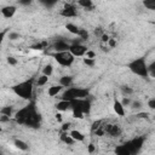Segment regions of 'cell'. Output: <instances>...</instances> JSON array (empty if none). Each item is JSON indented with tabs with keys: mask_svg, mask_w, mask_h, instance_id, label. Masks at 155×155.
<instances>
[{
	"mask_svg": "<svg viewBox=\"0 0 155 155\" xmlns=\"http://www.w3.org/2000/svg\"><path fill=\"white\" fill-rule=\"evenodd\" d=\"M15 120L19 125H27L28 127H39L41 117L40 114L36 113L35 104L31 102L15 114Z\"/></svg>",
	"mask_w": 155,
	"mask_h": 155,
	"instance_id": "1",
	"label": "cell"
},
{
	"mask_svg": "<svg viewBox=\"0 0 155 155\" xmlns=\"http://www.w3.org/2000/svg\"><path fill=\"white\" fill-rule=\"evenodd\" d=\"M11 90L19 98L25 99V101H30L33 97V91H34V81H33V79L21 81L18 84L13 85L11 87Z\"/></svg>",
	"mask_w": 155,
	"mask_h": 155,
	"instance_id": "2",
	"label": "cell"
},
{
	"mask_svg": "<svg viewBox=\"0 0 155 155\" xmlns=\"http://www.w3.org/2000/svg\"><path fill=\"white\" fill-rule=\"evenodd\" d=\"M70 109L73 110V116L75 119H82L86 114H90L91 102L87 98L73 99V101H70Z\"/></svg>",
	"mask_w": 155,
	"mask_h": 155,
	"instance_id": "3",
	"label": "cell"
},
{
	"mask_svg": "<svg viewBox=\"0 0 155 155\" xmlns=\"http://www.w3.org/2000/svg\"><path fill=\"white\" fill-rule=\"evenodd\" d=\"M127 68L134 75H138L140 78H148L149 76V74H148V64H147L144 57H139V58L133 59L132 62H130L127 64Z\"/></svg>",
	"mask_w": 155,
	"mask_h": 155,
	"instance_id": "4",
	"label": "cell"
},
{
	"mask_svg": "<svg viewBox=\"0 0 155 155\" xmlns=\"http://www.w3.org/2000/svg\"><path fill=\"white\" fill-rule=\"evenodd\" d=\"M90 94V90L88 88H81V87H68L63 94H62V99L63 101H73V99H84L87 98Z\"/></svg>",
	"mask_w": 155,
	"mask_h": 155,
	"instance_id": "5",
	"label": "cell"
},
{
	"mask_svg": "<svg viewBox=\"0 0 155 155\" xmlns=\"http://www.w3.org/2000/svg\"><path fill=\"white\" fill-rule=\"evenodd\" d=\"M53 58L54 61L62 65V67H70L74 63L75 57L69 52V51H64V52H54L53 53Z\"/></svg>",
	"mask_w": 155,
	"mask_h": 155,
	"instance_id": "6",
	"label": "cell"
},
{
	"mask_svg": "<svg viewBox=\"0 0 155 155\" xmlns=\"http://www.w3.org/2000/svg\"><path fill=\"white\" fill-rule=\"evenodd\" d=\"M144 140H145V137H134L130 140H127L126 143H124L126 145V148L128 149L130 154L131 155H137L139 153V150L143 148V144H144Z\"/></svg>",
	"mask_w": 155,
	"mask_h": 155,
	"instance_id": "7",
	"label": "cell"
},
{
	"mask_svg": "<svg viewBox=\"0 0 155 155\" xmlns=\"http://www.w3.org/2000/svg\"><path fill=\"white\" fill-rule=\"evenodd\" d=\"M69 52L74 57H84L85 53L87 52V47L81 42H74V44H70Z\"/></svg>",
	"mask_w": 155,
	"mask_h": 155,
	"instance_id": "8",
	"label": "cell"
},
{
	"mask_svg": "<svg viewBox=\"0 0 155 155\" xmlns=\"http://www.w3.org/2000/svg\"><path fill=\"white\" fill-rule=\"evenodd\" d=\"M76 15H78V11H76V6L74 4H65L63 10L61 11V16L67 17V18L75 17Z\"/></svg>",
	"mask_w": 155,
	"mask_h": 155,
	"instance_id": "9",
	"label": "cell"
},
{
	"mask_svg": "<svg viewBox=\"0 0 155 155\" xmlns=\"http://www.w3.org/2000/svg\"><path fill=\"white\" fill-rule=\"evenodd\" d=\"M16 11H17V7H16L15 5H6V6H4V7L0 10V12H1L2 17H4V18H6V19L12 18V17L15 16Z\"/></svg>",
	"mask_w": 155,
	"mask_h": 155,
	"instance_id": "10",
	"label": "cell"
},
{
	"mask_svg": "<svg viewBox=\"0 0 155 155\" xmlns=\"http://www.w3.org/2000/svg\"><path fill=\"white\" fill-rule=\"evenodd\" d=\"M69 46L70 44H68L65 40H56L53 44V50L56 52H64V51H69Z\"/></svg>",
	"mask_w": 155,
	"mask_h": 155,
	"instance_id": "11",
	"label": "cell"
},
{
	"mask_svg": "<svg viewBox=\"0 0 155 155\" xmlns=\"http://www.w3.org/2000/svg\"><path fill=\"white\" fill-rule=\"evenodd\" d=\"M113 109H114V111H115L116 115H119V116H124L125 115V107L121 104V102L119 99H114Z\"/></svg>",
	"mask_w": 155,
	"mask_h": 155,
	"instance_id": "12",
	"label": "cell"
},
{
	"mask_svg": "<svg viewBox=\"0 0 155 155\" xmlns=\"http://www.w3.org/2000/svg\"><path fill=\"white\" fill-rule=\"evenodd\" d=\"M58 85H61L63 88L64 87L65 88L71 87V85H73V76H70V75H63V76H61Z\"/></svg>",
	"mask_w": 155,
	"mask_h": 155,
	"instance_id": "13",
	"label": "cell"
},
{
	"mask_svg": "<svg viewBox=\"0 0 155 155\" xmlns=\"http://www.w3.org/2000/svg\"><path fill=\"white\" fill-rule=\"evenodd\" d=\"M54 107H56V109H57L58 111H67V110L70 109V102H69V101H63V99H61L59 102H57V103L54 104Z\"/></svg>",
	"mask_w": 155,
	"mask_h": 155,
	"instance_id": "14",
	"label": "cell"
},
{
	"mask_svg": "<svg viewBox=\"0 0 155 155\" xmlns=\"http://www.w3.org/2000/svg\"><path fill=\"white\" fill-rule=\"evenodd\" d=\"M69 136L73 138L74 142H84V140H85V134L81 133V132L78 131V130H71V131H69Z\"/></svg>",
	"mask_w": 155,
	"mask_h": 155,
	"instance_id": "15",
	"label": "cell"
},
{
	"mask_svg": "<svg viewBox=\"0 0 155 155\" xmlns=\"http://www.w3.org/2000/svg\"><path fill=\"white\" fill-rule=\"evenodd\" d=\"M104 131L107 133H109L110 136H114V137H116V136H119L121 133L120 127L116 126V125H108V127H104Z\"/></svg>",
	"mask_w": 155,
	"mask_h": 155,
	"instance_id": "16",
	"label": "cell"
},
{
	"mask_svg": "<svg viewBox=\"0 0 155 155\" xmlns=\"http://www.w3.org/2000/svg\"><path fill=\"white\" fill-rule=\"evenodd\" d=\"M62 90H63V87H62L61 85H52L51 87H48L47 94H48L50 97H56L58 93L62 92Z\"/></svg>",
	"mask_w": 155,
	"mask_h": 155,
	"instance_id": "17",
	"label": "cell"
},
{
	"mask_svg": "<svg viewBox=\"0 0 155 155\" xmlns=\"http://www.w3.org/2000/svg\"><path fill=\"white\" fill-rule=\"evenodd\" d=\"M13 145H15L17 149L22 150V151H27V150L29 149L28 143H25V142L22 140V139H15V140H13Z\"/></svg>",
	"mask_w": 155,
	"mask_h": 155,
	"instance_id": "18",
	"label": "cell"
},
{
	"mask_svg": "<svg viewBox=\"0 0 155 155\" xmlns=\"http://www.w3.org/2000/svg\"><path fill=\"white\" fill-rule=\"evenodd\" d=\"M114 153L115 155H131L128 149L126 148L125 144H120V145H116L115 149H114Z\"/></svg>",
	"mask_w": 155,
	"mask_h": 155,
	"instance_id": "19",
	"label": "cell"
},
{
	"mask_svg": "<svg viewBox=\"0 0 155 155\" xmlns=\"http://www.w3.org/2000/svg\"><path fill=\"white\" fill-rule=\"evenodd\" d=\"M61 142H63L64 144H67V145H73L75 142L73 140V138L69 136V133L68 132H63L62 134H61Z\"/></svg>",
	"mask_w": 155,
	"mask_h": 155,
	"instance_id": "20",
	"label": "cell"
},
{
	"mask_svg": "<svg viewBox=\"0 0 155 155\" xmlns=\"http://www.w3.org/2000/svg\"><path fill=\"white\" fill-rule=\"evenodd\" d=\"M65 28H67V30H68L70 34H73V35H79L80 28L76 27L74 23H67V24H65Z\"/></svg>",
	"mask_w": 155,
	"mask_h": 155,
	"instance_id": "21",
	"label": "cell"
},
{
	"mask_svg": "<svg viewBox=\"0 0 155 155\" xmlns=\"http://www.w3.org/2000/svg\"><path fill=\"white\" fill-rule=\"evenodd\" d=\"M78 5L81 6V7H84V8H86V10H90V8L93 7L92 0H79L78 1Z\"/></svg>",
	"mask_w": 155,
	"mask_h": 155,
	"instance_id": "22",
	"label": "cell"
},
{
	"mask_svg": "<svg viewBox=\"0 0 155 155\" xmlns=\"http://www.w3.org/2000/svg\"><path fill=\"white\" fill-rule=\"evenodd\" d=\"M12 111H13V109H12L11 105H6V107H2L0 109V114L4 115V116H8V117L12 116Z\"/></svg>",
	"mask_w": 155,
	"mask_h": 155,
	"instance_id": "23",
	"label": "cell"
},
{
	"mask_svg": "<svg viewBox=\"0 0 155 155\" xmlns=\"http://www.w3.org/2000/svg\"><path fill=\"white\" fill-rule=\"evenodd\" d=\"M52 73H53V67H52L51 64H46V65L42 68V75L50 78V76L52 75Z\"/></svg>",
	"mask_w": 155,
	"mask_h": 155,
	"instance_id": "24",
	"label": "cell"
},
{
	"mask_svg": "<svg viewBox=\"0 0 155 155\" xmlns=\"http://www.w3.org/2000/svg\"><path fill=\"white\" fill-rule=\"evenodd\" d=\"M47 81H48V78H47V76L40 75V76L36 79V85H38V86H44V85L47 84Z\"/></svg>",
	"mask_w": 155,
	"mask_h": 155,
	"instance_id": "25",
	"label": "cell"
},
{
	"mask_svg": "<svg viewBox=\"0 0 155 155\" xmlns=\"http://www.w3.org/2000/svg\"><path fill=\"white\" fill-rule=\"evenodd\" d=\"M79 39L81 40V41H84V40H87L88 39V31L86 30V29H81L80 28V30H79Z\"/></svg>",
	"mask_w": 155,
	"mask_h": 155,
	"instance_id": "26",
	"label": "cell"
},
{
	"mask_svg": "<svg viewBox=\"0 0 155 155\" xmlns=\"http://www.w3.org/2000/svg\"><path fill=\"white\" fill-rule=\"evenodd\" d=\"M143 5L149 10H155V0H145Z\"/></svg>",
	"mask_w": 155,
	"mask_h": 155,
	"instance_id": "27",
	"label": "cell"
},
{
	"mask_svg": "<svg viewBox=\"0 0 155 155\" xmlns=\"http://www.w3.org/2000/svg\"><path fill=\"white\" fill-rule=\"evenodd\" d=\"M84 63L87 65V67H90V68H92V67H94V64H96V59H92V58H84Z\"/></svg>",
	"mask_w": 155,
	"mask_h": 155,
	"instance_id": "28",
	"label": "cell"
},
{
	"mask_svg": "<svg viewBox=\"0 0 155 155\" xmlns=\"http://www.w3.org/2000/svg\"><path fill=\"white\" fill-rule=\"evenodd\" d=\"M19 38H21L19 33H16V31H10V33H8V39H10L11 41H15V40L19 39Z\"/></svg>",
	"mask_w": 155,
	"mask_h": 155,
	"instance_id": "29",
	"label": "cell"
},
{
	"mask_svg": "<svg viewBox=\"0 0 155 155\" xmlns=\"http://www.w3.org/2000/svg\"><path fill=\"white\" fill-rule=\"evenodd\" d=\"M136 117H138V119H148V117H149V113H147V111L137 113V114H136Z\"/></svg>",
	"mask_w": 155,
	"mask_h": 155,
	"instance_id": "30",
	"label": "cell"
},
{
	"mask_svg": "<svg viewBox=\"0 0 155 155\" xmlns=\"http://www.w3.org/2000/svg\"><path fill=\"white\" fill-rule=\"evenodd\" d=\"M84 57H86V58H92V59H94L96 58V53L93 52V51H91V50H87V52L85 53V56Z\"/></svg>",
	"mask_w": 155,
	"mask_h": 155,
	"instance_id": "31",
	"label": "cell"
},
{
	"mask_svg": "<svg viewBox=\"0 0 155 155\" xmlns=\"http://www.w3.org/2000/svg\"><path fill=\"white\" fill-rule=\"evenodd\" d=\"M101 125H102V121H101V120H98V121H94V122L92 124V132H94L96 130H98V128L101 127Z\"/></svg>",
	"mask_w": 155,
	"mask_h": 155,
	"instance_id": "32",
	"label": "cell"
},
{
	"mask_svg": "<svg viewBox=\"0 0 155 155\" xmlns=\"http://www.w3.org/2000/svg\"><path fill=\"white\" fill-rule=\"evenodd\" d=\"M41 4L45 5L46 7H52V6H54L57 4V1H41Z\"/></svg>",
	"mask_w": 155,
	"mask_h": 155,
	"instance_id": "33",
	"label": "cell"
},
{
	"mask_svg": "<svg viewBox=\"0 0 155 155\" xmlns=\"http://www.w3.org/2000/svg\"><path fill=\"white\" fill-rule=\"evenodd\" d=\"M7 63L10 64V65H16L17 64V59L15 58V57H7Z\"/></svg>",
	"mask_w": 155,
	"mask_h": 155,
	"instance_id": "34",
	"label": "cell"
},
{
	"mask_svg": "<svg viewBox=\"0 0 155 155\" xmlns=\"http://www.w3.org/2000/svg\"><path fill=\"white\" fill-rule=\"evenodd\" d=\"M131 105H132V108H133V109H140L142 103H140L139 101H134V102H132V103H131Z\"/></svg>",
	"mask_w": 155,
	"mask_h": 155,
	"instance_id": "35",
	"label": "cell"
},
{
	"mask_svg": "<svg viewBox=\"0 0 155 155\" xmlns=\"http://www.w3.org/2000/svg\"><path fill=\"white\" fill-rule=\"evenodd\" d=\"M121 91H122L124 93H126V94H131V93L133 92V90H132V88H130V87H127V86L121 87Z\"/></svg>",
	"mask_w": 155,
	"mask_h": 155,
	"instance_id": "36",
	"label": "cell"
},
{
	"mask_svg": "<svg viewBox=\"0 0 155 155\" xmlns=\"http://www.w3.org/2000/svg\"><path fill=\"white\" fill-rule=\"evenodd\" d=\"M120 102H121V104H122L124 107H127L128 104H131V99H130L128 97H124V99L120 101Z\"/></svg>",
	"mask_w": 155,
	"mask_h": 155,
	"instance_id": "37",
	"label": "cell"
},
{
	"mask_svg": "<svg viewBox=\"0 0 155 155\" xmlns=\"http://www.w3.org/2000/svg\"><path fill=\"white\" fill-rule=\"evenodd\" d=\"M148 107L150 109H155V98H150L148 101Z\"/></svg>",
	"mask_w": 155,
	"mask_h": 155,
	"instance_id": "38",
	"label": "cell"
},
{
	"mask_svg": "<svg viewBox=\"0 0 155 155\" xmlns=\"http://www.w3.org/2000/svg\"><path fill=\"white\" fill-rule=\"evenodd\" d=\"M7 34V29H5V30H2V31H0V46H1V44H2V41H4V39H5V35Z\"/></svg>",
	"mask_w": 155,
	"mask_h": 155,
	"instance_id": "39",
	"label": "cell"
},
{
	"mask_svg": "<svg viewBox=\"0 0 155 155\" xmlns=\"http://www.w3.org/2000/svg\"><path fill=\"white\" fill-rule=\"evenodd\" d=\"M107 44L109 45V47H111V48H113V47H115V46H116V40H115V39H109Z\"/></svg>",
	"mask_w": 155,
	"mask_h": 155,
	"instance_id": "40",
	"label": "cell"
},
{
	"mask_svg": "<svg viewBox=\"0 0 155 155\" xmlns=\"http://www.w3.org/2000/svg\"><path fill=\"white\" fill-rule=\"evenodd\" d=\"M94 150H96V147H94L92 143H90V144L87 145V151H88L90 154H92V153H94Z\"/></svg>",
	"mask_w": 155,
	"mask_h": 155,
	"instance_id": "41",
	"label": "cell"
},
{
	"mask_svg": "<svg viewBox=\"0 0 155 155\" xmlns=\"http://www.w3.org/2000/svg\"><path fill=\"white\" fill-rule=\"evenodd\" d=\"M45 46H46V44H45V42H42V44H36V45H34V46H33V48H35V50H42Z\"/></svg>",
	"mask_w": 155,
	"mask_h": 155,
	"instance_id": "42",
	"label": "cell"
},
{
	"mask_svg": "<svg viewBox=\"0 0 155 155\" xmlns=\"http://www.w3.org/2000/svg\"><path fill=\"white\" fill-rule=\"evenodd\" d=\"M18 4H19V5H30L31 1H30V0H19Z\"/></svg>",
	"mask_w": 155,
	"mask_h": 155,
	"instance_id": "43",
	"label": "cell"
},
{
	"mask_svg": "<svg viewBox=\"0 0 155 155\" xmlns=\"http://www.w3.org/2000/svg\"><path fill=\"white\" fill-rule=\"evenodd\" d=\"M69 127H70V124H63L62 125V131L63 132H67L69 130Z\"/></svg>",
	"mask_w": 155,
	"mask_h": 155,
	"instance_id": "44",
	"label": "cell"
},
{
	"mask_svg": "<svg viewBox=\"0 0 155 155\" xmlns=\"http://www.w3.org/2000/svg\"><path fill=\"white\" fill-rule=\"evenodd\" d=\"M54 119H56L58 122H62V120H63V119H62V114H61V113H57V114L54 115Z\"/></svg>",
	"mask_w": 155,
	"mask_h": 155,
	"instance_id": "45",
	"label": "cell"
},
{
	"mask_svg": "<svg viewBox=\"0 0 155 155\" xmlns=\"http://www.w3.org/2000/svg\"><path fill=\"white\" fill-rule=\"evenodd\" d=\"M7 121H10V117L8 116H4V115L0 116V122H7Z\"/></svg>",
	"mask_w": 155,
	"mask_h": 155,
	"instance_id": "46",
	"label": "cell"
},
{
	"mask_svg": "<svg viewBox=\"0 0 155 155\" xmlns=\"http://www.w3.org/2000/svg\"><path fill=\"white\" fill-rule=\"evenodd\" d=\"M109 39H110V38H109V36H108V35H107V34H103V35H102V41H103V42H104V44H107V42H108V40H109Z\"/></svg>",
	"mask_w": 155,
	"mask_h": 155,
	"instance_id": "47",
	"label": "cell"
},
{
	"mask_svg": "<svg viewBox=\"0 0 155 155\" xmlns=\"http://www.w3.org/2000/svg\"><path fill=\"white\" fill-rule=\"evenodd\" d=\"M1 130H2V128H1V126H0V132H1Z\"/></svg>",
	"mask_w": 155,
	"mask_h": 155,
	"instance_id": "48",
	"label": "cell"
},
{
	"mask_svg": "<svg viewBox=\"0 0 155 155\" xmlns=\"http://www.w3.org/2000/svg\"><path fill=\"white\" fill-rule=\"evenodd\" d=\"M0 155H2V153H1V151H0Z\"/></svg>",
	"mask_w": 155,
	"mask_h": 155,
	"instance_id": "49",
	"label": "cell"
}]
</instances>
